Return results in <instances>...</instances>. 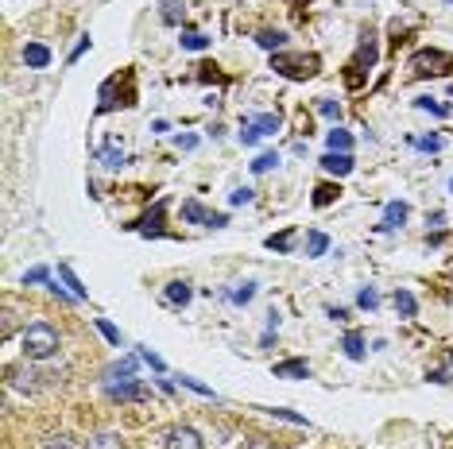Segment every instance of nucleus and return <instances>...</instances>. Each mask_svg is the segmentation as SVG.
<instances>
[{
  "label": "nucleus",
  "instance_id": "obj_1",
  "mask_svg": "<svg viewBox=\"0 0 453 449\" xmlns=\"http://www.w3.org/2000/svg\"><path fill=\"white\" fill-rule=\"evenodd\" d=\"M24 357H31V360H47V357H55L59 352V329L55 325H47V322H35V325H27L24 329Z\"/></svg>",
  "mask_w": 453,
  "mask_h": 449
},
{
  "label": "nucleus",
  "instance_id": "obj_2",
  "mask_svg": "<svg viewBox=\"0 0 453 449\" xmlns=\"http://www.w3.org/2000/svg\"><path fill=\"white\" fill-rule=\"evenodd\" d=\"M275 132H279V117H275V113H260V117H252L248 124H244L240 143H256V140H264V136H275Z\"/></svg>",
  "mask_w": 453,
  "mask_h": 449
},
{
  "label": "nucleus",
  "instance_id": "obj_3",
  "mask_svg": "<svg viewBox=\"0 0 453 449\" xmlns=\"http://www.w3.org/2000/svg\"><path fill=\"white\" fill-rule=\"evenodd\" d=\"M109 399H117V403H140V399H148V383H140V380H120V383H109Z\"/></svg>",
  "mask_w": 453,
  "mask_h": 449
},
{
  "label": "nucleus",
  "instance_id": "obj_4",
  "mask_svg": "<svg viewBox=\"0 0 453 449\" xmlns=\"http://www.w3.org/2000/svg\"><path fill=\"white\" fill-rule=\"evenodd\" d=\"M271 66H275L283 78H314L318 59H287V55H275V59H271Z\"/></svg>",
  "mask_w": 453,
  "mask_h": 449
},
{
  "label": "nucleus",
  "instance_id": "obj_5",
  "mask_svg": "<svg viewBox=\"0 0 453 449\" xmlns=\"http://www.w3.org/2000/svg\"><path fill=\"white\" fill-rule=\"evenodd\" d=\"M411 66H415V74H442V66H453V55H442V50H419Z\"/></svg>",
  "mask_w": 453,
  "mask_h": 449
},
{
  "label": "nucleus",
  "instance_id": "obj_6",
  "mask_svg": "<svg viewBox=\"0 0 453 449\" xmlns=\"http://www.w3.org/2000/svg\"><path fill=\"white\" fill-rule=\"evenodd\" d=\"M182 217H186L190 224H210V229H221V224H229L225 213H210V209H201L198 201H186V206H182Z\"/></svg>",
  "mask_w": 453,
  "mask_h": 449
},
{
  "label": "nucleus",
  "instance_id": "obj_7",
  "mask_svg": "<svg viewBox=\"0 0 453 449\" xmlns=\"http://www.w3.org/2000/svg\"><path fill=\"white\" fill-rule=\"evenodd\" d=\"M167 449H206V441H201V434L190 430V426H175V430L167 434Z\"/></svg>",
  "mask_w": 453,
  "mask_h": 449
},
{
  "label": "nucleus",
  "instance_id": "obj_8",
  "mask_svg": "<svg viewBox=\"0 0 453 449\" xmlns=\"http://www.w3.org/2000/svg\"><path fill=\"white\" fill-rule=\"evenodd\" d=\"M306 376H310L306 360H279L275 364V380H306Z\"/></svg>",
  "mask_w": 453,
  "mask_h": 449
},
{
  "label": "nucleus",
  "instance_id": "obj_9",
  "mask_svg": "<svg viewBox=\"0 0 453 449\" xmlns=\"http://www.w3.org/2000/svg\"><path fill=\"white\" fill-rule=\"evenodd\" d=\"M403 221H407V206H403V201H391V206L384 209L380 233H395V229H403Z\"/></svg>",
  "mask_w": 453,
  "mask_h": 449
},
{
  "label": "nucleus",
  "instance_id": "obj_10",
  "mask_svg": "<svg viewBox=\"0 0 453 449\" xmlns=\"http://www.w3.org/2000/svg\"><path fill=\"white\" fill-rule=\"evenodd\" d=\"M322 166H326L329 175H349V171H352V155H349V151H329V155H322Z\"/></svg>",
  "mask_w": 453,
  "mask_h": 449
},
{
  "label": "nucleus",
  "instance_id": "obj_11",
  "mask_svg": "<svg viewBox=\"0 0 453 449\" xmlns=\"http://www.w3.org/2000/svg\"><path fill=\"white\" fill-rule=\"evenodd\" d=\"M24 62H27L31 70H43V66L50 62V50L43 47V43H27V47H24Z\"/></svg>",
  "mask_w": 453,
  "mask_h": 449
},
{
  "label": "nucleus",
  "instance_id": "obj_12",
  "mask_svg": "<svg viewBox=\"0 0 453 449\" xmlns=\"http://www.w3.org/2000/svg\"><path fill=\"white\" fill-rule=\"evenodd\" d=\"M190 283H182V279H175V283H167V291H163V299L171 302V306H186L190 302Z\"/></svg>",
  "mask_w": 453,
  "mask_h": 449
},
{
  "label": "nucleus",
  "instance_id": "obj_13",
  "mask_svg": "<svg viewBox=\"0 0 453 449\" xmlns=\"http://www.w3.org/2000/svg\"><path fill=\"white\" fill-rule=\"evenodd\" d=\"M182 12H186V0H163L159 4V16H163V24H182Z\"/></svg>",
  "mask_w": 453,
  "mask_h": 449
},
{
  "label": "nucleus",
  "instance_id": "obj_14",
  "mask_svg": "<svg viewBox=\"0 0 453 449\" xmlns=\"http://www.w3.org/2000/svg\"><path fill=\"white\" fill-rule=\"evenodd\" d=\"M337 194H341V186H333V183H322L318 190H314V206H318V209L333 206V201H337Z\"/></svg>",
  "mask_w": 453,
  "mask_h": 449
},
{
  "label": "nucleus",
  "instance_id": "obj_15",
  "mask_svg": "<svg viewBox=\"0 0 453 449\" xmlns=\"http://www.w3.org/2000/svg\"><path fill=\"white\" fill-rule=\"evenodd\" d=\"M97 159L105 166H109V171H117V166H124V151H117L113 148V143H105V148H97Z\"/></svg>",
  "mask_w": 453,
  "mask_h": 449
},
{
  "label": "nucleus",
  "instance_id": "obj_16",
  "mask_svg": "<svg viewBox=\"0 0 453 449\" xmlns=\"http://www.w3.org/2000/svg\"><path fill=\"white\" fill-rule=\"evenodd\" d=\"M395 310H399L403 318H415V310H419V302H415V294L411 291H395Z\"/></svg>",
  "mask_w": 453,
  "mask_h": 449
},
{
  "label": "nucleus",
  "instance_id": "obj_17",
  "mask_svg": "<svg viewBox=\"0 0 453 449\" xmlns=\"http://www.w3.org/2000/svg\"><path fill=\"white\" fill-rule=\"evenodd\" d=\"M59 275H62V283L70 287V294H74V299H85V287H82V279L70 271V264H59Z\"/></svg>",
  "mask_w": 453,
  "mask_h": 449
},
{
  "label": "nucleus",
  "instance_id": "obj_18",
  "mask_svg": "<svg viewBox=\"0 0 453 449\" xmlns=\"http://www.w3.org/2000/svg\"><path fill=\"white\" fill-rule=\"evenodd\" d=\"M345 352H349V360H361L364 357V337L357 329L345 333Z\"/></svg>",
  "mask_w": 453,
  "mask_h": 449
},
{
  "label": "nucleus",
  "instance_id": "obj_19",
  "mask_svg": "<svg viewBox=\"0 0 453 449\" xmlns=\"http://www.w3.org/2000/svg\"><path fill=\"white\" fill-rule=\"evenodd\" d=\"M326 143H329V151H352V136L345 132V128H333V132L326 136Z\"/></svg>",
  "mask_w": 453,
  "mask_h": 449
},
{
  "label": "nucleus",
  "instance_id": "obj_20",
  "mask_svg": "<svg viewBox=\"0 0 453 449\" xmlns=\"http://www.w3.org/2000/svg\"><path fill=\"white\" fill-rule=\"evenodd\" d=\"M256 43H260L264 50H279L287 43V35L283 31H260V35H256Z\"/></svg>",
  "mask_w": 453,
  "mask_h": 449
},
{
  "label": "nucleus",
  "instance_id": "obj_21",
  "mask_svg": "<svg viewBox=\"0 0 453 449\" xmlns=\"http://www.w3.org/2000/svg\"><path fill=\"white\" fill-rule=\"evenodd\" d=\"M271 166H279V155L275 151H264V155H256V163H252V175H264Z\"/></svg>",
  "mask_w": 453,
  "mask_h": 449
},
{
  "label": "nucleus",
  "instance_id": "obj_22",
  "mask_svg": "<svg viewBox=\"0 0 453 449\" xmlns=\"http://www.w3.org/2000/svg\"><path fill=\"white\" fill-rule=\"evenodd\" d=\"M85 449H120V438L117 434H97V438H89Z\"/></svg>",
  "mask_w": 453,
  "mask_h": 449
},
{
  "label": "nucleus",
  "instance_id": "obj_23",
  "mask_svg": "<svg viewBox=\"0 0 453 449\" xmlns=\"http://www.w3.org/2000/svg\"><path fill=\"white\" fill-rule=\"evenodd\" d=\"M415 105L422 108V113H434V117H450V105H442V101H430V97H419Z\"/></svg>",
  "mask_w": 453,
  "mask_h": 449
},
{
  "label": "nucleus",
  "instance_id": "obj_24",
  "mask_svg": "<svg viewBox=\"0 0 453 449\" xmlns=\"http://www.w3.org/2000/svg\"><path fill=\"white\" fill-rule=\"evenodd\" d=\"M182 47L186 50H206V47H210V39H206L201 31H186L182 35Z\"/></svg>",
  "mask_w": 453,
  "mask_h": 449
},
{
  "label": "nucleus",
  "instance_id": "obj_25",
  "mask_svg": "<svg viewBox=\"0 0 453 449\" xmlns=\"http://www.w3.org/2000/svg\"><path fill=\"white\" fill-rule=\"evenodd\" d=\"M97 329L105 333V341H109V345H117V349H120V333H117V325H113V322H105V318H97Z\"/></svg>",
  "mask_w": 453,
  "mask_h": 449
},
{
  "label": "nucleus",
  "instance_id": "obj_26",
  "mask_svg": "<svg viewBox=\"0 0 453 449\" xmlns=\"http://www.w3.org/2000/svg\"><path fill=\"white\" fill-rule=\"evenodd\" d=\"M291 236H294V233H279V236H268V248H271V252H291Z\"/></svg>",
  "mask_w": 453,
  "mask_h": 449
},
{
  "label": "nucleus",
  "instance_id": "obj_27",
  "mask_svg": "<svg viewBox=\"0 0 453 449\" xmlns=\"http://www.w3.org/2000/svg\"><path fill=\"white\" fill-rule=\"evenodd\" d=\"M182 387H190V391H198V395H206V399H213V387H206V383L194 380V376H182Z\"/></svg>",
  "mask_w": 453,
  "mask_h": 449
},
{
  "label": "nucleus",
  "instance_id": "obj_28",
  "mask_svg": "<svg viewBox=\"0 0 453 449\" xmlns=\"http://www.w3.org/2000/svg\"><path fill=\"white\" fill-rule=\"evenodd\" d=\"M43 449H74V438H66V434H55V438L43 441Z\"/></svg>",
  "mask_w": 453,
  "mask_h": 449
},
{
  "label": "nucleus",
  "instance_id": "obj_29",
  "mask_svg": "<svg viewBox=\"0 0 453 449\" xmlns=\"http://www.w3.org/2000/svg\"><path fill=\"white\" fill-rule=\"evenodd\" d=\"M252 299H256V283H244L240 291H233V302H236V306H244V302H252Z\"/></svg>",
  "mask_w": 453,
  "mask_h": 449
},
{
  "label": "nucleus",
  "instance_id": "obj_30",
  "mask_svg": "<svg viewBox=\"0 0 453 449\" xmlns=\"http://www.w3.org/2000/svg\"><path fill=\"white\" fill-rule=\"evenodd\" d=\"M329 248V236L326 233H310V256H322Z\"/></svg>",
  "mask_w": 453,
  "mask_h": 449
},
{
  "label": "nucleus",
  "instance_id": "obj_31",
  "mask_svg": "<svg viewBox=\"0 0 453 449\" xmlns=\"http://www.w3.org/2000/svg\"><path fill=\"white\" fill-rule=\"evenodd\" d=\"M268 415H275V418H283V422H294V426H306V418H302V415H294V411H283V407H275V411H268Z\"/></svg>",
  "mask_w": 453,
  "mask_h": 449
},
{
  "label": "nucleus",
  "instance_id": "obj_32",
  "mask_svg": "<svg viewBox=\"0 0 453 449\" xmlns=\"http://www.w3.org/2000/svg\"><path fill=\"white\" fill-rule=\"evenodd\" d=\"M24 283H50V271L47 267H31V271L24 275Z\"/></svg>",
  "mask_w": 453,
  "mask_h": 449
},
{
  "label": "nucleus",
  "instance_id": "obj_33",
  "mask_svg": "<svg viewBox=\"0 0 453 449\" xmlns=\"http://www.w3.org/2000/svg\"><path fill=\"white\" fill-rule=\"evenodd\" d=\"M357 302H361L364 310H376V306H380V294L372 291V287H364V291H361V299H357Z\"/></svg>",
  "mask_w": 453,
  "mask_h": 449
},
{
  "label": "nucleus",
  "instance_id": "obj_34",
  "mask_svg": "<svg viewBox=\"0 0 453 449\" xmlns=\"http://www.w3.org/2000/svg\"><path fill=\"white\" fill-rule=\"evenodd\" d=\"M318 113H322V117H329V120H337V117H341V108H337V101H318Z\"/></svg>",
  "mask_w": 453,
  "mask_h": 449
},
{
  "label": "nucleus",
  "instance_id": "obj_35",
  "mask_svg": "<svg viewBox=\"0 0 453 449\" xmlns=\"http://www.w3.org/2000/svg\"><path fill=\"white\" fill-rule=\"evenodd\" d=\"M229 201H233V206H248V201H252V190H248V186H240V190L229 194Z\"/></svg>",
  "mask_w": 453,
  "mask_h": 449
},
{
  "label": "nucleus",
  "instance_id": "obj_36",
  "mask_svg": "<svg viewBox=\"0 0 453 449\" xmlns=\"http://www.w3.org/2000/svg\"><path fill=\"white\" fill-rule=\"evenodd\" d=\"M140 360H148V364L155 368V372H163V368H167V364H163V357H155L151 349H140Z\"/></svg>",
  "mask_w": 453,
  "mask_h": 449
},
{
  "label": "nucleus",
  "instance_id": "obj_37",
  "mask_svg": "<svg viewBox=\"0 0 453 449\" xmlns=\"http://www.w3.org/2000/svg\"><path fill=\"white\" fill-rule=\"evenodd\" d=\"M415 148H422V151H438V148H442V140H438V136H422V140H415Z\"/></svg>",
  "mask_w": 453,
  "mask_h": 449
},
{
  "label": "nucleus",
  "instance_id": "obj_38",
  "mask_svg": "<svg viewBox=\"0 0 453 449\" xmlns=\"http://www.w3.org/2000/svg\"><path fill=\"white\" fill-rule=\"evenodd\" d=\"M85 50H89V35H82V39H78V47L70 50V62H78V59L85 55Z\"/></svg>",
  "mask_w": 453,
  "mask_h": 449
},
{
  "label": "nucleus",
  "instance_id": "obj_39",
  "mask_svg": "<svg viewBox=\"0 0 453 449\" xmlns=\"http://www.w3.org/2000/svg\"><path fill=\"white\" fill-rule=\"evenodd\" d=\"M178 148H182V151L198 148V136H178Z\"/></svg>",
  "mask_w": 453,
  "mask_h": 449
},
{
  "label": "nucleus",
  "instance_id": "obj_40",
  "mask_svg": "<svg viewBox=\"0 0 453 449\" xmlns=\"http://www.w3.org/2000/svg\"><path fill=\"white\" fill-rule=\"evenodd\" d=\"M248 449H275V441H268V438H256Z\"/></svg>",
  "mask_w": 453,
  "mask_h": 449
},
{
  "label": "nucleus",
  "instance_id": "obj_41",
  "mask_svg": "<svg viewBox=\"0 0 453 449\" xmlns=\"http://www.w3.org/2000/svg\"><path fill=\"white\" fill-rule=\"evenodd\" d=\"M450 4H453V0H450Z\"/></svg>",
  "mask_w": 453,
  "mask_h": 449
}]
</instances>
